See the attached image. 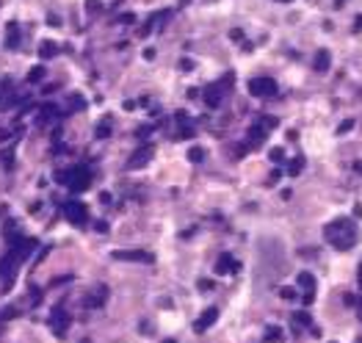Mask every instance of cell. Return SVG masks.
Masks as SVG:
<instances>
[{
  "label": "cell",
  "mask_w": 362,
  "mask_h": 343,
  "mask_svg": "<svg viewBox=\"0 0 362 343\" xmlns=\"http://www.w3.org/2000/svg\"><path fill=\"white\" fill-rule=\"evenodd\" d=\"M163 343H174V340H163Z\"/></svg>",
  "instance_id": "74e56055"
},
{
  "label": "cell",
  "mask_w": 362,
  "mask_h": 343,
  "mask_svg": "<svg viewBox=\"0 0 362 343\" xmlns=\"http://www.w3.org/2000/svg\"><path fill=\"white\" fill-rule=\"evenodd\" d=\"M354 310H357V315L362 318V302H357V307H354Z\"/></svg>",
  "instance_id": "d6a6232c"
},
{
  "label": "cell",
  "mask_w": 362,
  "mask_h": 343,
  "mask_svg": "<svg viewBox=\"0 0 362 343\" xmlns=\"http://www.w3.org/2000/svg\"><path fill=\"white\" fill-rule=\"evenodd\" d=\"M354 343H362V338H357V340H354Z\"/></svg>",
  "instance_id": "8d00e7d4"
},
{
  "label": "cell",
  "mask_w": 362,
  "mask_h": 343,
  "mask_svg": "<svg viewBox=\"0 0 362 343\" xmlns=\"http://www.w3.org/2000/svg\"><path fill=\"white\" fill-rule=\"evenodd\" d=\"M58 116V108L56 105H44L42 108V122H53Z\"/></svg>",
  "instance_id": "44dd1931"
},
{
  "label": "cell",
  "mask_w": 362,
  "mask_h": 343,
  "mask_svg": "<svg viewBox=\"0 0 362 343\" xmlns=\"http://www.w3.org/2000/svg\"><path fill=\"white\" fill-rule=\"evenodd\" d=\"M152 161V147L149 144H144V147H139L135 153L127 158V163H125V169H130V172H135V169H141V166H147V163Z\"/></svg>",
  "instance_id": "ba28073f"
},
{
  "label": "cell",
  "mask_w": 362,
  "mask_h": 343,
  "mask_svg": "<svg viewBox=\"0 0 362 343\" xmlns=\"http://www.w3.org/2000/svg\"><path fill=\"white\" fill-rule=\"evenodd\" d=\"M346 3V0H334V6H343Z\"/></svg>",
  "instance_id": "e575fe53"
},
{
  "label": "cell",
  "mask_w": 362,
  "mask_h": 343,
  "mask_svg": "<svg viewBox=\"0 0 362 343\" xmlns=\"http://www.w3.org/2000/svg\"><path fill=\"white\" fill-rule=\"evenodd\" d=\"M277 3H290V0H277Z\"/></svg>",
  "instance_id": "d590c367"
},
{
  "label": "cell",
  "mask_w": 362,
  "mask_h": 343,
  "mask_svg": "<svg viewBox=\"0 0 362 343\" xmlns=\"http://www.w3.org/2000/svg\"><path fill=\"white\" fill-rule=\"evenodd\" d=\"M111 258L114 260H133V263H152V255L144 249H114L111 252Z\"/></svg>",
  "instance_id": "52a82bcc"
},
{
  "label": "cell",
  "mask_w": 362,
  "mask_h": 343,
  "mask_svg": "<svg viewBox=\"0 0 362 343\" xmlns=\"http://www.w3.org/2000/svg\"><path fill=\"white\" fill-rule=\"evenodd\" d=\"M180 67L188 72V70H194V61H191V58H183V61H180Z\"/></svg>",
  "instance_id": "83f0119b"
},
{
  "label": "cell",
  "mask_w": 362,
  "mask_h": 343,
  "mask_svg": "<svg viewBox=\"0 0 362 343\" xmlns=\"http://www.w3.org/2000/svg\"><path fill=\"white\" fill-rule=\"evenodd\" d=\"M11 244L14 246H11V249L6 252V258L0 260V293H9L11 288H14L19 266H22L25 258L36 249V241H33V238H17V241H11Z\"/></svg>",
  "instance_id": "6da1fadb"
},
{
  "label": "cell",
  "mask_w": 362,
  "mask_h": 343,
  "mask_svg": "<svg viewBox=\"0 0 362 343\" xmlns=\"http://www.w3.org/2000/svg\"><path fill=\"white\" fill-rule=\"evenodd\" d=\"M324 238H326V244L334 246L337 252H348L351 246H357L359 230L351 219H334V222H329L324 227Z\"/></svg>",
  "instance_id": "7a4b0ae2"
},
{
  "label": "cell",
  "mask_w": 362,
  "mask_h": 343,
  "mask_svg": "<svg viewBox=\"0 0 362 343\" xmlns=\"http://www.w3.org/2000/svg\"><path fill=\"white\" fill-rule=\"evenodd\" d=\"M53 324H56V332L58 335H64V327L70 324V315L61 310V307H56V310H53Z\"/></svg>",
  "instance_id": "5bb4252c"
},
{
  "label": "cell",
  "mask_w": 362,
  "mask_h": 343,
  "mask_svg": "<svg viewBox=\"0 0 362 343\" xmlns=\"http://www.w3.org/2000/svg\"><path fill=\"white\" fill-rule=\"evenodd\" d=\"M86 9H88V14H92V11L97 14V11L102 9V3H100V0H88V3H86Z\"/></svg>",
  "instance_id": "4316f807"
},
{
  "label": "cell",
  "mask_w": 362,
  "mask_h": 343,
  "mask_svg": "<svg viewBox=\"0 0 362 343\" xmlns=\"http://www.w3.org/2000/svg\"><path fill=\"white\" fill-rule=\"evenodd\" d=\"M238 269H241V263H238L232 255H221L216 260V266H213V271L218 274V277H221V274H235Z\"/></svg>",
  "instance_id": "8fae6325"
},
{
  "label": "cell",
  "mask_w": 362,
  "mask_h": 343,
  "mask_svg": "<svg viewBox=\"0 0 362 343\" xmlns=\"http://www.w3.org/2000/svg\"><path fill=\"white\" fill-rule=\"evenodd\" d=\"M232 80H235V75H227V78H221L218 83H210V86H205L202 89V100H205V105L208 108H218L224 102V92H230L232 89Z\"/></svg>",
  "instance_id": "277c9868"
},
{
  "label": "cell",
  "mask_w": 362,
  "mask_h": 343,
  "mask_svg": "<svg viewBox=\"0 0 362 343\" xmlns=\"http://www.w3.org/2000/svg\"><path fill=\"white\" fill-rule=\"evenodd\" d=\"M6 47L17 50L19 47V25L17 23H9V36H6Z\"/></svg>",
  "instance_id": "9a60e30c"
},
{
  "label": "cell",
  "mask_w": 362,
  "mask_h": 343,
  "mask_svg": "<svg viewBox=\"0 0 362 343\" xmlns=\"http://www.w3.org/2000/svg\"><path fill=\"white\" fill-rule=\"evenodd\" d=\"M282 338H285V335H282V329H279V327H268V329H265V340H268V343H279Z\"/></svg>",
  "instance_id": "e0dca14e"
},
{
  "label": "cell",
  "mask_w": 362,
  "mask_h": 343,
  "mask_svg": "<svg viewBox=\"0 0 362 343\" xmlns=\"http://www.w3.org/2000/svg\"><path fill=\"white\" fill-rule=\"evenodd\" d=\"M216 321H218V310L216 307H208V310H202V315L194 321V332H208Z\"/></svg>",
  "instance_id": "30bf717a"
},
{
  "label": "cell",
  "mask_w": 362,
  "mask_h": 343,
  "mask_svg": "<svg viewBox=\"0 0 362 343\" xmlns=\"http://www.w3.org/2000/svg\"><path fill=\"white\" fill-rule=\"evenodd\" d=\"M351 125H354L351 119H348V122H343V125H340V133H348V130H351Z\"/></svg>",
  "instance_id": "f1b7e54d"
},
{
  "label": "cell",
  "mask_w": 362,
  "mask_h": 343,
  "mask_svg": "<svg viewBox=\"0 0 362 343\" xmlns=\"http://www.w3.org/2000/svg\"><path fill=\"white\" fill-rule=\"evenodd\" d=\"M64 216H66L70 224H75V227H86L88 224V210H86L83 202H66L64 205Z\"/></svg>",
  "instance_id": "8992f818"
},
{
  "label": "cell",
  "mask_w": 362,
  "mask_h": 343,
  "mask_svg": "<svg viewBox=\"0 0 362 343\" xmlns=\"http://www.w3.org/2000/svg\"><path fill=\"white\" fill-rule=\"evenodd\" d=\"M58 56V45L56 42H42L39 45V58H56Z\"/></svg>",
  "instance_id": "2e32d148"
},
{
  "label": "cell",
  "mask_w": 362,
  "mask_h": 343,
  "mask_svg": "<svg viewBox=\"0 0 362 343\" xmlns=\"http://www.w3.org/2000/svg\"><path fill=\"white\" fill-rule=\"evenodd\" d=\"M354 31H362V17H357V23H354Z\"/></svg>",
  "instance_id": "1f68e13d"
},
{
  "label": "cell",
  "mask_w": 362,
  "mask_h": 343,
  "mask_svg": "<svg viewBox=\"0 0 362 343\" xmlns=\"http://www.w3.org/2000/svg\"><path fill=\"white\" fill-rule=\"evenodd\" d=\"M188 161H191V163H202V161H205V149H202V147H191V149H188Z\"/></svg>",
  "instance_id": "ffe728a7"
},
{
  "label": "cell",
  "mask_w": 362,
  "mask_h": 343,
  "mask_svg": "<svg viewBox=\"0 0 362 343\" xmlns=\"http://www.w3.org/2000/svg\"><path fill=\"white\" fill-rule=\"evenodd\" d=\"M169 17H172V11H161V14H152V17L147 19V25H144V28H141V36H149V33H152L155 28L161 31L163 25L169 23Z\"/></svg>",
  "instance_id": "7c38bea8"
},
{
  "label": "cell",
  "mask_w": 362,
  "mask_h": 343,
  "mask_svg": "<svg viewBox=\"0 0 362 343\" xmlns=\"http://www.w3.org/2000/svg\"><path fill=\"white\" fill-rule=\"evenodd\" d=\"M58 180L64 183L70 191L80 194V191H86L88 183H92V172H88L86 166H72L70 172H58Z\"/></svg>",
  "instance_id": "3957f363"
},
{
  "label": "cell",
  "mask_w": 362,
  "mask_h": 343,
  "mask_svg": "<svg viewBox=\"0 0 362 343\" xmlns=\"http://www.w3.org/2000/svg\"><path fill=\"white\" fill-rule=\"evenodd\" d=\"M299 288H302V302L304 305H312V296H315V277H312L310 271H302L296 277Z\"/></svg>",
  "instance_id": "9c48e42d"
},
{
  "label": "cell",
  "mask_w": 362,
  "mask_h": 343,
  "mask_svg": "<svg viewBox=\"0 0 362 343\" xmlns=\"http://www.w3.org/2000/svg\"><path fill=\"white\" fill-rule=\"evenodd\" d=\"M279 92L274 78H252L249 80V94L252 97H274Z\"/></svg>",
  "instance_id": "5b68a950"
},
{
  "label": "cell",
  "mask_w": 362,
  "mask_h": 343,
  "mask_svg": "<svg viewBox=\"0 0 362 343\" xmlns=\"http://www.w3.org/2000/svg\"><path fill=\"white\" fill-rule=\"evenodd\" d=\"M329 64H332L329 50H318L315 58H312V70H315V72H326V70H329Z\"/></svg>",
  "instance_id": "4fadbf2b"
},
{
  "label": "cell",
  "mask_w": 362,
  "mask_h": 343,
  "mask_svg": "<svg viewBox=\"0 0 362 343\" xmlns=\"http://www.w3.org/2000/svg\"><path fill=\"white\" fill-rule=\"evenodd\" d=\"M357 280H359V285H362V263H359V269H357Z\"/></svg>",
  "instance_id": "836d02e7"
},
{
  "label": "cell",
  "mask_w": 362,
  "mask_h": 343,
  "mask_svg": "<svg viewBox=\"0 0 362 343\" xmlns=\"http://www.w3.org/2000/svg\"><path fill=\"white\" fill-rule=\"evenodd\" d=\"M108 136H111V125H108V122H102V125L97 127V139H108Z\"/></svg>",
  "instance_id": "484cf974"
},
{
  "label": "cell",
  "mask_w": 362,
  "mask_h": 343,
  "mask_svg": "<svg viewBox=\"0 0 362 343\" xmlns=\"http://www.w3.org/2000/svg\"><path fill=\"white\" fill-rule=\"evenodd\" d=\"M44 67H33V70L28 72V83H42V78H44Z\"/></svg>",
  "instance_id": "d6986e66"
},
{
  "label": "cell",
  "mask_w": 362,
  "mask_h": 343,
  "mask_svg": "<svg viewBox=\"0 0 362 343\" xmlns=\"http://www.w3.org/2000/svg\"><path fill=\"white\" fill-rule=\"evenodd\" d=\"M279 296H282V299H288V302H293V299H296V288L282 285V288H279Z\"/></svg>",
  "instance_id": "cb8c5ba5"
},
{
  "label": "cell",
  "mask_w": 362,
  "mask_h": 343,
  "mask_svg": "<svg viewBox=\"0 0 362 343\" xmlns=\"http://www.w3.org/2000/svg\"><path fill=\"white\" fill-rule=\"evenodd\" d=\"M268 158H271V161H274V163L285 161V149H282V147H274V149H271V153H268Z\"/></svg>",
  "instance_id": "d4e9b609"
},
{
  "label": "cell",
  "mask_w": 362,
  "mask_h": 343,
  "mask_svg": "<svg viewBox=\"0 0 362 343\" xmlns=\"http://www.w3.org/2000/svg\"><path fill=\"white\" fill-rule=\"evenodd\" d=\"M72 105H70V111H83V108H86V100L83 97H80V94H72Z\"/></svg>",
  "instance_id": "7402d4cb"
},
{
  "label": "cell",
  "mask_w": 362,
  "mask_h": 343,
  "mask_svg": "<svg viewBox=\"0 0 362 343\" xmlns=\"http://www.w3.org/2000/svg\"><path fill=\"white\" fill-rule=\"evenodd\" d=\"M293 321H296V327H310L312 318L307 313H293Z\"/></svg>",
  "instance_id": "603a6c76"
},
{
  "label": "cell",
  "mask_w": 362,
  "mask_h": 343,
  "mask_svg": "<svg viewBox=\"0 0 362 343\" xmlns=\"http://www.w3.org/2000/svg\"><path fill=\"white\" fill-rule=\"evenodd\" d=\"M302 169H304V158H293V161L288 163V175H302Z\"/></svg>",
  "instance_id": "ac0fdd59"
},
{
  "label": "cell",
  "mask_w": 362,
  "mask_h": 343,
  "mask_svg": "<svg viewBox=\"0 0 362 343\" xmlns=\"http://www.w3.org/2000/svg\"><path fill=\"white\" fill-rule=\"evenodd\" d=\"M210 288H213V283H208V280L202 283V280H199V291H210Z\"/></svg>",
  "instance_id": "f546056e"
},
{
  "label": "cell",
  "mask_w": 362,
  "mask_h": 343,
  "mask_svg": "<svg viewBox=\"0 0 362 343\" xmlns=\"http://www.w3.org/2000/svg\"><path fill=\"white\" fill-rule=\"evenodd\" d=\"M144 58H147V61L155 58V50H152V47H147V50H144Z\"/></svg>",
  "instance_id": "4dcf8cb0"
}]
</instances>
